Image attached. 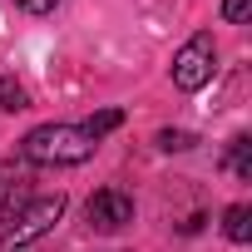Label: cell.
Wrapping results in <instances>:
<instances>
[{"mask_svg": "<svg viewBox=\"0 0 252 252\" xmlns=\"http://www.w3.org/2000/svg\"><path fill=\"white\" fill-rule=\"evenodd\" d=\"M193 144H198V139H193L188 129H163V134H158V149H163V154H188Z\"/></svg>", "mask_w": 252, "mask_h": 252, "instance_id": "cell-9", "label": "cell"}, {"mask_svg": "<svg viewBox=\"0 0 252 252\" xmlns=\"http://www.w3.org/2000/svg\"><path fill=\"white\" fill-rule=\"evenodd\" d=\"M213 64H218V50H213V35L208 30H198L178 55H173V84L183 89V94H198L208 79H213Z\"/></svg>", "mask_w": 252, "mask_h": 252, "instance_id": "cell-3", "label": "cell"}, {"mask_svg": "<svg viewBox=\"0 0 252 252\" xmlns=\"http://www.w3.org/2000/svg\"><path fill=\"white\" fill-rule=\"evenodd\" d=\"M119 124H124V114H119V109H99L94 119H84V124H79V129H84V134H89V139L99 144V139H104L109 129H119Z\"/></svg>", "mask_w": 252, "mask_h": 252, "instance_id": "cell-7", "label": "cell"}, {"mask_svg": "<svg viewBox=\"0 0 252 252\" xmlns=\"http://www.w3.org/2000/svg\"><path fill=\"white\" fill-rule=\"evenodd\" d=\"M247 10H252V0H222V20H227V25H242Z\"/></svg>", "mask_w": 252, "mask_h": 252, "instance_id": "cell-10", "label": "cell"}, {"mask_svg": "<svg viewBox=\"0 0 252 252\" xmlns=\"http://www.w3.org/2000/svg\"><path fill=\"white\" fill-rule=\"evenodd\" d=\"M15 109H25V89L10 74H0V114H15Z\"/></svg>", "mask_w": 252, "mask_h": 252, "instance_id": "cell-8", "label": "cell"}, {"mask_svg": "<svg viewBox=\"0 0 252 252\" xmlns=\"http://www.w3.org/2000/svg\"><path fill=\"white\" fill-rule=\"evenodd\" d=\"M84 218L94 232H124L134 222V198L124 193V188H99L89 203H84Z\"/></svg>", "mask_w": 252, "mask_h": 252, "instance_id": "cell-4", "label": "cell"}, {"mask_svg": "<svg viewBox=\"0 0 252 252\" xmlns=\"http://www.w3.org/2000/svg\"><path fill=\"white\" fill-rule=\"evenodd\" d=\"M222 232H227V242H252V208L247 203H232L227 213H222Z\"/></svg>", "mask_w": 252, "mask_h": 252, "instance_id": "cell-5", "label": "cell"}, {"mask_svg": "<svg viewBox=\"0 0 252 252\" xmlns=\"http://www.w3.org/2000/svg\"><path fill=\"white\" fill-rule=\"evenodd\" d=\"M15 5H20L25 15H50V10L60 5V0H15Z\"/></svg>", "mask_w": 252, "mask_h": 252, "instance_id": "cell-11", "label": "cell"}, {"mask_svg": "<svg viewBox=\"0 0 252 252\" xmlns=\"http://www.w3.org/2000/svg\"><path fill=\"white\" fill-rule=\"evenodd\" d=\"M94 154V139L79 129V124H40L20 139V158L40 163V168H74Z\"/></svg>", "mask_w": 252, "mask_h": 252, "instance_id": "cell-1", "label": "cell"}, {"mask_svg": "<svg viewBox=\"0 0 252 252\" xmlns=\"http://www.w3.org/2000/svg\"><path fill=\"white\" fill-rule=\"evenodd\" d=\"M64 208H69L64 193H40V198H20V203H10L5 218H0V247H10V242L25 247V242L45 237V232L64 218Z\"/></svg>", "mask_w": 252, "mask_h": 252, "instance_id": "cell-2", "label": "cell"}, {"mask_svg": "<svg viewBox=\"0 0 252 252\" xmlns=\"http://www.w3.org/2000/svg\"><path fill=\"white\" fill-rule=\"evenodd\" d=\"M227 168H232L237 178H252V139H247V134H237V139L227 144Z\"/></svg>", "mask_w": 252, "mask_h": 252, "instance_id": "cell-6", "label": "cell"}, {"mask_svg": "<svg viewBox=\"0 0 252 252\" xmlns=\"http://www.w3.org/2000/svg\"><path fill=\"white\" fill-rule=\"evenodd\" d=\"M0 188H5V168H0Z\"/></svg>", "mask_w": 252, "mask_h": 252, "instance_id": "cell-12", "label": "cell"}]
</instances>
